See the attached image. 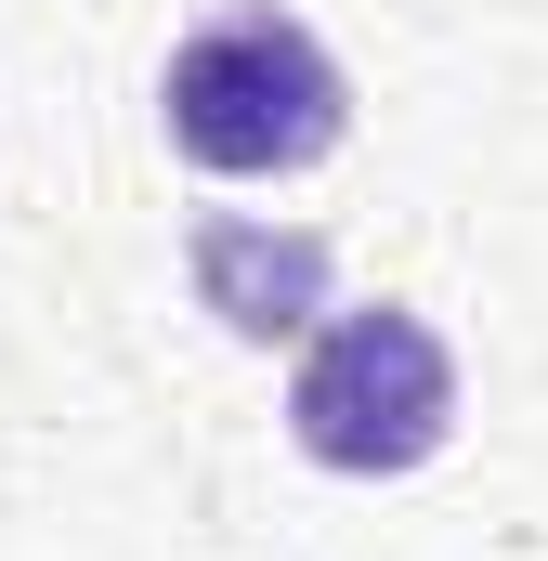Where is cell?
Instances as JSON below:
<instances>
[{
  "instance_id": "6da1fadb",
  "label": "cell",
  "mask_w": 548,
  "mask_h": 561,
  "mask_svg": "<svg viewBox=\"0 0 548 561\" xmlns=\"http://www.w3.org/2000/svg\"><path fill=\"white\" fill-rule=\"evenodd\" d=\"M157 118H170V144H183L196 170H222V183H287V170L340 157L353 79H340V53H327L300 13L262 0V13H222V26H196V39L170 53Z\"/></svg>"
},
{
  "instance_id": "7a4b0ae2",
  "label": "cell",
  "mask_w": 548,
  "mask_h": 561,
  "mask_svg": "<svg viewBox=\"0 0 548 561\" xmlns=\"http://www.w3.org/2000/svg\"><path fill=\"white\" fill-rule=\"evenodd\" d=\"M287 431H300L313 470H353V483L431 470L444 431H457V353H444V327L406 313V300L340 313V327L300 353V379H287Z\"/></svg>"
},
{
  "instance_id": "3957f363",
  "label": "cell",
  "mask_w": 548,
  "mask_h": 561,
  "mask_svg": "<svg viewBox=\"0 0 548 561\" xmlns=\"http://www.w3.org/2000/svg\"><path fill=\"white\" fill-rule=\"evenodd\" d=\"M196 287L236 340H300L327 313V236H262V222H196Z\"/></svg>"
}]
</instances>
